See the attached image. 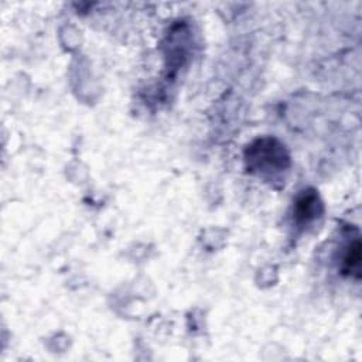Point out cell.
<instances>
[{
  "label": "cell",
  "mask_w": 362,
  "mask_h": 362,
  "mask_svg": "<svg viewBox=\"0 0 362 362\" xmlns=\"http://www.w3.org/2000/svg\"><path fill=\"white\" fill-rule=\"evenodd\" d=\"M247 164L257 173H277L288 165V156L283 144L276 139L256 140L246 153Z\"/></svg>",
  "instance_id": "cell-1"
},
{
  "label": "cell",
  "mask_w": 362,
  "mask_h": 362,
  "mask_svg": "<svg viewBox=\"0 0 362 362\" xmlns=\"http://www.w3.org/2000/svg\"><path fill=\"white\" fill-rule=\"evenodd\" d=\"M321 212V202L315 191H303L296 201L294 216L300 223H308L314 221Z\"/></svg>",
  "instance_id": "cell-2"
},
{
  "label": "cell",
  "mask_w": 362,
  "mask_h": 362,
  "mask_svg": "<svg viewBox=\"0 0 362 362\" xmlns=\"http://www.w3.org/2000/svg\"><path fill=\"white\" fill-rule=\"evenodd\" d=\"M341 270L344 274L354 276L359 279L361 276V242L359 238L348 242L342 257H341Z\"/></svg>",
  "instance_id": "cell-3"
}]
</instances>
